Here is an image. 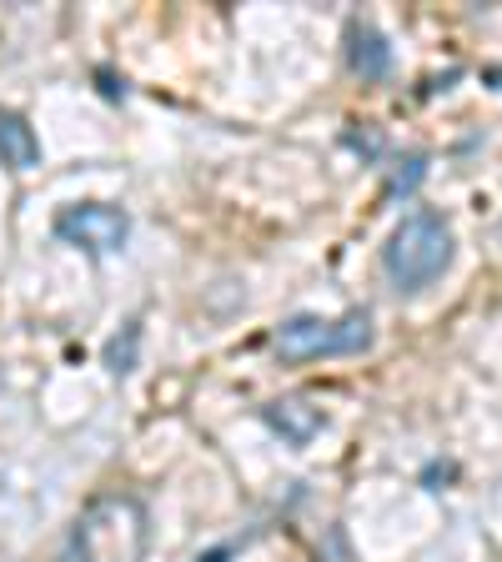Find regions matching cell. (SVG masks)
Instances as JSON below:
<instances>
[{"label":"cell","instance_id":"8","mask_svg":"<svg viewBox=\"0 0 502 562\" xmlns=\"http://www.w3.org/2000/svg\"><path fill=\"white\" fill-rule=\"evenodd\" d=\"M136 341H141V322H131L126 327V341H111V347H105V367H111V372L116 376H126L131 367H136Z\"/></svg>","mask_w":502,"mask_h":562},{"label":"cell","instance_id":"6","mask_svg":"<svg viewBox=\"0 0 502 562\" xmlns=\"http://www.w3.org/2000/svg\"><path fill=\"white\" fill-rule=\"evenodd\" d=\"M267 422H271V427H277V432L287 437L292 447H306L316 432H322V427H327L322 407H312L306 397H281V402H271V407H267Z\"/></svg>","mask_w":502,"mask_h":562},{"label":"cell","instance_id":"1","mask_svg":"<svg viewBox=\"0 0 502 562\" xmlns=\"http://www.w3.org/2000/svg\"><path fill=\"white\" fill-rule=\"evenodd\" d=\"M152 517L131 492H101L81 507L60 562H146Z\"/></svg>","mask_w":502,"mask_h":562},{"label":"cell","instance_id":"3","mask_svg":"<svg viewBox=\"0 0 502 562\" xmlns=\"http://www.w3.org/2000/svg\"><path fill=\"white\" fill-rule=\"evenodd\" d=\"M372 347V316H292L277 331V351L287 362H316V357H357Z\"/></svg>","mask_w":502,"mask_h":562},{"label":"cell","instance_id":"7","mask_svg":"<svg viewBox=\"0 0 502 562\" xmlns=\"http://www.w3.org/2000/svg\"><path fill=\"white\" fill-rule=\"evenodd\" d=\"M0 161L11 166V171L41 166V140H35L31 121L15 116V111H0Z\"/></svg>","mask_w":502,"mask_h":562},{"label":"cell","instance_id":"5","mask_svg":"<svg viewBox=\"0 0 502 562\" xmlns=\"http://www.w3.org/2000/svg\"><path fill=\"white\" fill-rule=\"evenodd\" d=\"M347 66L352 76H362V81H387V70H392V46H387V35L367 21H352L347 25Z\"/></svg>","mask_w":502,"mask_h":562},{"label":"cell","instance_id":"4","mask_svg":"<svg viewBox=\"0 0 502 562\" xmlns=\"http://www.w3.org/2000/svg\"><path fill=\"white\" fill-rule=\"evenodd\" d=\"M56 236L70 246H81L86 257H116L131 236V216L105 201H86V206H66L56 216Z\"/></svg>","mask_w":502,"mask_h":562},{"label":"cell","instance_id":"2","mask_svg":"<svg viewBox=\"0 0 502 562\" xmlns=\"http://www.w3.org/2000/svg\"><path fill=\"white\" fill-rule=\"evenodd\" d=\"M453 267V226L437 211H412L382 246V271L398 292H422Z\"/></svg>","mask_w":502,"mask_h":562}]
</instances>
